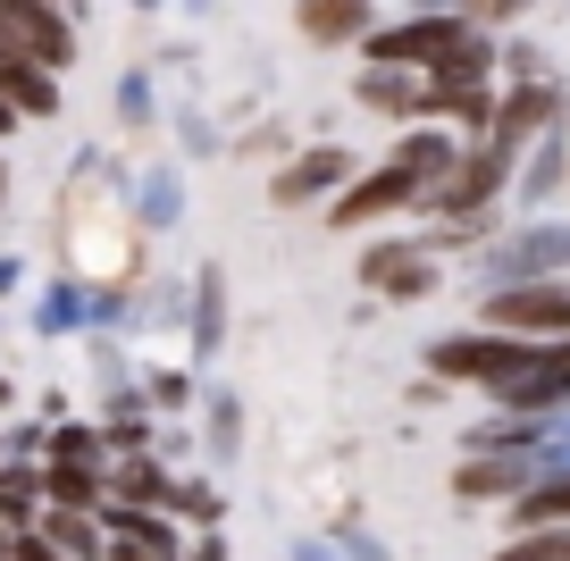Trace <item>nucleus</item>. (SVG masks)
Listing matches in <instances>:
<instances>
[{"instance_id":"f257e3e1","label":"nucleus","mask_w":570,"mask_h":561,"mask_svg":"<svg viewBox=\"0 0 570 561\" xmlns=\"http://www.w3.org/2000/svg\"><path fill=\"white\" fill-rule=\"evenodd\" d=\"M546 344H512V335H445V344L428 352L436 377H479V386H512L520 368L537 361Z\"/></svg>"},{"instance_id":"6ab92c4d","label":"nucleus","mask_w":570,"mask_h":561,"mask_svg":"<svg viewBox=\"0 0 570 561\" xmlns=\"http://www.w3.org/2000/svg\"><path fill=\"white\" fill-rule=\"evenodd\" d=\"M0 201H9V159H0Z\"/></svg>"},{"instance_id":"f03ea898","label":"nucleus","mask_w":570,"mask_h":561,"mask_svg":"<svg viewBox=\"0 0 570 561\" xmlns=\"http://www.w3.org/2000/svg\"><path fill=\"white\" fill-rule=\"evenodd\" d=\"M0 42L59 76L76 59V18H68V9H42V0H9V9H0Z\"/></svg>"},{"instance_id":"6e6552de","label":"nucleus","mask_w":570,"mask_h":561,"mask_svg":"<svg viewBox=\"0 0 570 561\" xmlns=\"http://www.w3.org/2000/svg\"><path fill=\"white\" fill-rule=\"evenodd\" d=\"M503 159H512V151H503V142H487V151L453 159V176H445V185H436V201L470 218V210H479V201H487V194H495V185H503Z\"/></svg>"},{"instance_id":"20e7f679","label":"nucleus","mask_w":570,"mask_h":561,"mask_svg":"<svg viewBox=\"0 0 570 561\" xmlns=\"http://www.w3.org/2000/svg\"><path fill=\"white\" fill-rule=\"evenodd\" d=\"M361 285H370V294H428V285H436V268H428V252L420 244H370L361 252Z\"/></svg>"},{"instance_id":"412c9836","label":"nucleus","mask_w":570,"mask_h":561,"mask_svg":"<svg viewBox=\"0 0 570 561\" xmlns=\"http://www.w3.org/2000/svg\"><path fill=\"white\" fill-rule=\"evenodd\" d=\"M0 444H9V436H0Z\"/></svg>"},{"instance_id":"ddd939ff","label":"nucleus","mask_w":570,"mask_h":561,"mask_svg":"<svg viewBox=\"0 0 570 561\" xmlns=\"http://www.w3.org/2000/svg\"><path fill=\"white\" fill-rule=\"evenodd\" d=\"M546 118H553V85H520L512 101H503V118H495V142H503V151H520Z\"/></svg>"},{"instance_id":"9b49d317","label":"nucleus","mask_w":570,"mask_h":561,"mask_svg":"<svg viewBox=\"0 0 570 561\" xmlns=\"http://www.w3.org/2000/svg\"><path fill=\"white\" fill-rule=\"evenodd\" d=\"M35 537L51 544L59 561H101V553H109V544H101V520H85V511H42Z\"/></svg>"},{"instance_id":"423d86ee","label":"nucleus","mask_w":570,"mask_h":561,"mask_svg":"<svg viewBox=\"0 0 570 561\" xmlns=\"http://www.w3.org/2000/svg\"><path fill=\"white\" fill-rule=\"evenodd\" d=\"M0 109H9V118H51L59 109V76L0 42Z\"/></svg>"},{"instance_id":"9d476101","label":"nucleus","mask_w":570,"mask_h":561,"mask_svg":"<svg viewBox=\"0 0 570 561\" xmlns=\"http://www.w3.org/2000/svg\"><path fill=\"white\" fill-rule=\"evenodd\" d=\"M344 176H353V159H344V151H303L268 194H277V201H311V194H336Z\"/></svg>"},{"instance_id":"39448f33","label":"nucleus","mask_w":570,"mask_h":561,"mask_svg":"<svg viewBox=\"0 0 570 561\" xmlns=\"http://www.w3.org/2000/svg\"><path fill=\"white\" fill-rule=\"evenodd\" d=\"M503 411H546V403H570V344H546L512 386H495Z\"/></svg>"},{"instance_id":"aec40b11","label":"nucleus","mask_w":570,"mask_h":561,"mask_svg":"<svg viewBox=\"0 0 570 561\" xmlns=\"http://www.w3.org/2000/svg\"><path fill=\"white\" fill-rule=\"evenodd\" d=\"M9 126H18V118H9V109H0V135H9Z\"/></svg>"},{"instance_id":"4468645a","label":"nucleus","mask_w":570,"mask_h":561,"mask_svg":"<svg viewBox=\"0 0 570 561\" xmlns=\"http://www.w3.org/2000/svg\"><path fill=\"white\" fill-rule=\"evenodd\" d=\"M520 478H529L520 461H495V453H479L462 478H453V486H462V494H512V503H520Z\"/></svg>"},{"instance_id":"7ed1b4c3","label":"nucleus","mask_w":570,"mask_h":561,"mask_svg":"<svg viewBox=\"0 0 570 561\" xmlns=\"http://www.w3.org/2000/svg\"><path fill=\"white\" fill-rule=\"evenodd\" d=\"M453 42H462V26H453V18H420V26H370L361 51H370V68H420V59L436 68Z\"/></svg>"},{"instance_id":"1a4fd4ad","label":"nucleus","mask_w":570,"mask_h":561,"mask_svg":"<svg viewBox=\"0 0 570 561\" xmlns=\"http://www.w3.org/2000/svg\"><path fill=\"white\" fill-rule=\"evenodd\" d=\"M101 503H109L101 470H59V461H42V511H85V520H101Z\"/></svg>"},{"instance_id":"f8f14e48","label":"nucleus","mask_w":570,"mask_h":561,"mask_svg":"<svg viewBox=\"0 0 570 561\" xmlns=\"http://www.w3.org/2000/svg\"><path fill=\"white\" fill-rule=\"evenodd\" d=\"M361 109H377V118H420L428 85H411L403 68H370V76H361Z\"/></svg>"},{"instance_id":"dca6fc26","label":"nucleus","mask_w":570,"mask_h":561,"mask_svg":"<svg viewBox=\"0 0 570 561\" xmlns=\"http://www.w3.org/2000/svg\"><path fill=\"white\" fill-rule=\"evenodd\" d=\"M394 168L420 176V194H428V168H453V135H411L403 151H394Z\"/></svg>"},{"instance_id":"2eb2a0df","label":"nucleus","mask_w":570,"mask_h":561,"mask_svg":"<svg viewBox=\"0 0 570 561\" xmlns=\"http://www.w3.org/2000/svg\"><path fill=\"white\" fill-rule=\"evenodd\" d=\"M303 26L311 42H344V35H370V9H336V0H327V9H303Z\"/></svg>"},{"instance_id":"0eeeda50","label":"nucleus","mask_w":570,"mask_h":561,"mask_svg":"<svg viewBox=\"0 0 570 561\" xmlns=\"http://www.w3.org/2000/svg\"><path fill=\"white\" fill-rule=\"evenodd\" d=\"M403 201H420V176H403V168H377L370 185H353V194L336 201V227H370V218H394Z\"/></svg>"},{"instance_id":"f3484780","label":"nucleus","mask_w":570,"mask_h":561,"mask_svg":"<svg viewBox=\"0 0 570 561\" xmlns=\"http://www.w3.org/2000/svg\"><path fill=\"white\" fill-rule=\"evenodd\" d=\"M428 109H436V118H453V126H470V135L487 126V92H479V85H470V92H428Z\"/></svg>"},{"instance_id":"a211bd4d","label":"nucleus","mask_w":570,"mask_h":561,"mask_svg":"<svg viewBox=\"0 0 570 561\" xmlns=\"http://www.w3.org/2000/svg\"><path fill=\"white\" fill-rule=\"evenodd\" d=\"M495 561H570V537H562V528H546V537H512Z\"/></svg>"}]
</instances>
